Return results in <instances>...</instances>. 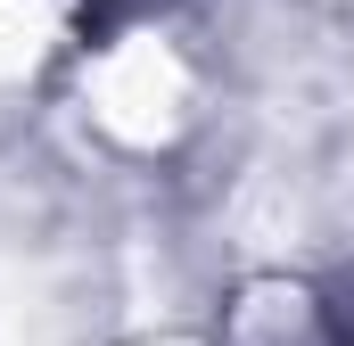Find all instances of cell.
Instances as JSON below:
<instances>
[{"mask_svg": "<svg viewBox=\"0 0 354 346\" xmlns=\"http://www.w3.org/2000/svg\"><path fill=\"white\" fill-rule=\"evenodd\" d=\"M99 8H132V0H99Z\"/></svg>", "mask_w": 354, "mask_h": 346, "instance_id": "obj_1", "label": "cell"}, {"mask_svg": "<svg viewBox=\"0 0 354 346\" xmlns=\"http://www.w3.org/2000/svg\"><path fill=\"white\" fill-rule=\"evenodd\" d=\"M346 346H354V338H346Z\"/></svg>", "mask_w": 354, "mask_h": 346, "instance_id": "obj_2", "label": "cell"}]
</instances>
